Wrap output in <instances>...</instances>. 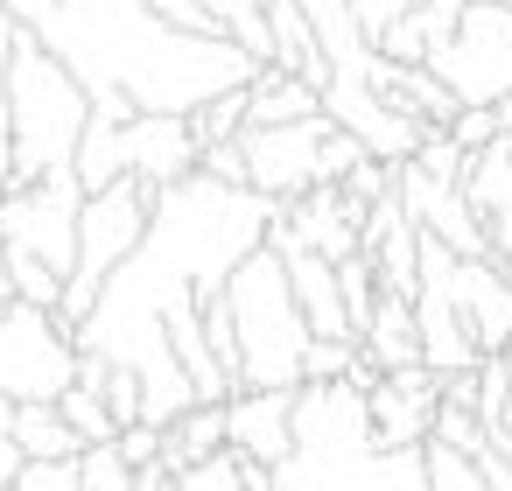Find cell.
I'll return each mask as SVG.
<instances>
[{
  "instance_id": "cell-1",
  "label": "cell",
  "mask_w": 512,
  "mask_h": 491,
  "mask_svg": "<svg viewBox=\"0 0 512 491\" xmlns=\"http://www.w3.org/2000/svg\"><path fill=\"white\" fill-rule=\"evenodd\" d=\"M274 197L246 190V183H218L204 169H190L183 183L155 190V218L148 232L134 239V253L99 281V302L92 316L71 330L85 358H106V365H127L141 379V421L169 428L197 386L190 372L176 365L169 351V309L183 302H204L225 288V274L267 246V225H274Z\"/></svg>"
},
{
  "instance_id": "cell-2",
  "label": "cell",
  "mask_w": 512,
  "mask_h": 491,
  "mask_svg": "<svg viewBox=\"0 0 512 491\" xmlns=\"http://www.w3.org/2000/svg\"><path fill=\"white\" fill-rule=\"evenodd\" d=\"M92 92L71 78L57 50H43L29 29H15L8 50V141H15V183H36L50 169H71L78 134H85ZM8 183V190H15Z\"/></svg>"
},
{
  "instance_id": "cell-3",
  "label": "cell",
  "mask_w": 512,
  "mask_h": 491,
  "mask_svg": "<svg viewBox=\"0 0 512 491\" xmlns=\"http://www.w3.org/2000/svg\"><path fill=\"white\" fill-rule=\"evenodd\" d=\"M225 309H232V337H239V386H302L309 316H302L274 246H253L225 274Z\"/></svg>"
},
{
  "instance_id": "cell-4",
  "label": "cell",
  "mask_w": 512,
  "mask_h": 491,
  "mask_svg": "<svg viewBox=\"0 0 512 491\" xmlns=\"http://www.w3.org/2000/svg\"><path fill=\"white\" fill-rule=\"evenodd\" d=\"M155 218V183L141 176H113L106 190H85V211H78V260L64 274V295H57V316L78 330L99 302V281L134 253V239L148 232Z\"/></svg>"
},
{
  "instance_id": "cell-5",
  "label": "cell",
  "mask_w": 512,
  "mask_h": 491,
  "mask_svg": "<svg viewBox=\"0 0 512 491\" xmlns=\"http://www.w3.org/2000/svg\"><path fill=\"white\" fill-rule=\"evenodd\" d=\"M428 71L456 92V106H491L512 92V0H463L456 29L428 50Z\"/></svg>"
},
{
  "instance_id": "cell-6",
  "label": "cell",
  "mask_w": 512,
  "mask_h": 491,
  "mask_svg": "<svg viewBox=\"0 0 512 491\" xmlns=\"http://www.w3.org/2000/svg\"><path fill=\"white\" fill-rule=\"evenodd\" d=\"M78 379V337L57 309L8 295L0 309V393L8 400H57Z\"/></svg>"
},
{
  "instance_id": "cell-7",
  "label": "cell",
  "mask_w": 512,
  "mask_h": 491,
  "mask_svg": "<svg viewBox=\"0 0 512 491\" xmlns=\"http://www.w3.org/2000/svg\"><path fill=\"white\" fill-rule=\"evenodd\" d=\"M78 211H85L78 169H50L36 183H15V190H0V246L71 274V260H78Z\"/></svg>"
},
{
  "instance_id": "cell-8",
  "label": "cell",
  "mask_w": 512,
  "mask_h": 491,
  "mask_svg": "<svg viewBox=\"0 0 512 491\" xmlns=\"http://www.w3.org/2000/svg\"><path fill=\"white\" fill-rule=\"evenodd\" d=\"M330 134V113H302L281 127H239V155H246V183L274 204L302 197L316 183V148Z\"/></svg>"
},
{
  "instance_id": "cell-9",
  "label": "cell",
  "mask_w": 512,
  "mask_h": 491,
  "mask_svg": "<svg viewBox=\"0 0 512 491\" xmlns=\"http://www.w3.org/2000/svg\"><path fill=\"white\" fill-rule=\"evenodd\" d=\"M323 113H330L344 134H358L365 155H379V162H407V155L421 148V134H428L421 120L393 113V106L372 92L365 71H330V78H323Z\"/></svg>"
},
{
  "instance_id": "cell-10",
  "label": "cell",
  "mask_w": 512,
  "mask_h": 491,
  "mask_svg": "<svg viewBox=\"0 0 512 491\" xmlns=\"http://www.w3.org/2000/svg\"><path fill=\"white\" fill-rule=\"evenodd\" d=\"M225 442L246 463H281L295 449V386H239L225 393Z\"/></svg>"
},
{
  "instance_id": "cell-11",
  "label": "cell",
  "mask_w": 512,
  "mask_h": 491,
  "mask_svg": "<svg viewBox=\"0 0 512 491\" xmlns=\"http://www.w3.org/2000/svg\"><path fill=\"white\" fill-rule=\"evenodd\" d=\"M435 400H442V372H428V365H407V372H379V379L365 386V414H372V435H379V442H428Z\"/></svg>"
},
{
  "instance_id": "cell-12",
  "label": "cell",
  "mask_w": 512,
  "mask_h": 491,
  "mask_svg": "<svg viewBox=\"0 0 512 491\" xmlns=\"http://www.w3.org/2000/svg\"><path fill=\"white\" fill-rule=\"evenodd\" d=\"M197 169V134H190V113H134L127 120V176L169 190Z\"/></svg>"
},
{
  "instance_id": "cell-13",
  "label": "cell",
  "mask_w": 512,
  "mask_h": 491,
  "mask_svg": "<svg viewBox=\"0 0 512 491\" xmlns=\"http://www.w3.org/2000/svg\"><path fill=\"white\" fill-rule=\"evenodd\" d=\"M449 295L477 337V351H505L512 344V281L498 260H449Z\"/></svg>"
},
{
  "instance_id": "cell-14",
  "label": "cell",
  "mask_w": 512,
  "mask_h": 491,
  "mask_svg": "<svg viewBox=\"0 0 512 491\" xmlns=\"http://www.w3.org/2000/svg\"><path fill=\"white\" fill-rule=\"evenodd\" d=\"M260 15H267V64H281V71H295V78H309V85L323 92L330 57H323V43H316L309 8H302V0H260Z\"/></svg>"
},
{
  "instance_id": "cell-15",
  "label": "cell",
  "mask_w": 512,
  "mask_h": 491,
  "mask_svg": "<svg viewBox=\"0 0 512 491\" xmlns=\"http://www.w3.org/2000/svg\"><path fill=\"white\" fill-rule=\"evenodd\" d=\"M358 351H365L379 372H407V365H421L414 302H400V295H379V302H372V316H365V330H358Z\"/></svg>"
},
{
  "instance_id": "cell-16",
  "label": "cell",
  "mask_w": 512,
  "mask_h": 491,
  "mask_svg": "<svg viewBox=\"0 0 512 491\" xmlns=\"http://www.w3.org/2000/svg\"><path fill=\"white\" fill-rule=\"evenodd\" d=\"M302 113H323V92L281 64H260L253 85H246V127H281V120H302Z\"/></svg>"
},
{
  "instance_id": "cell-17",
  "label": "cell",
  "mask_w": 512,
  "mask_h": 491,
  "mask_svg": "<svg viewBox=\"0 0 512 491\" xmlns=\"http://www.w3.org/2000/svg\"><path fill=\"white\" fill-rule=\"evenodd\" d=\"M211 449H225V400H190V407L162 428V470L176 477L183 463H197V456H211Z\"/></svg>"
},
{
  "instance_id": "cell-18",
  "label": "cell",
  "mask_w": 512,
  "mask_h": 491,
  "mask_svg": "<svg viewBox=\"0 0 512 491\" xmlns=\"http://www.w3.org/2000/svg\"><path fill=\"white\" fill-rule=\"evenodd\" d=\"M78 491H169V470L162 463H127L113 442H92L78 456Z\"/></svg>"
},
{
  "instance_id": "cell-19",
  "label": "cell",
  "mask_w": 512,
  "mask_h": 491,
  "mask_svg": "<svg viewBox=\"0 0 512 491\" xmlns=\"http://www.w3.org/2000/svg\"><path fill=\"white\" fill-rule=\"evenodd\" d=\"M15 449L22 456H78L85 442L71 435L57 400H15Z\"/></svg>"
},
{
  "instance_id": "cell-20",
  "label": "cell",
  "mask_w": 512,
  "mask_h": 491,
  "mask_svg": "<svg viewBox=\"0 0 512 491\" xmlns=\"http://www.w3.org/2000/svg\"><path fill=\"white\" fill-rule=\"evenodd\" d=\"M57 407H64V421H71V435L92 449V442H113L120 435V421H113V407H106V393H99V379H71L64 393H57Z\"/></svg>"
},
{
  "instance_id": "cell-21",
  "label": "cell",
  "mask_w": 512,
  "mask_h": 491,
  "mask_svg": "<svg viewBox=\"0 0 512 491\" xmlns=\"http://www.w3.org/2000/svg\"><path fill=\"white\" fill-rule=\"evenodd\" d=\"M169 491H246V456L225 442V449H211V456L183 463V470L169 477Z\"/></svg>"
},
{
  "instance_id": "cell-22",
  "label": "cell",
  "mask_w": 512,
  "mask_h": 491,
  "mask_svg": "<svg viewBox=\"0 0 512 491\" xmlns=\"http://www.w3.org/2000/svg\"><path fill=\"white\" fill-rule=\"evenodd\" d=\"M246 127V85H232V92H211L204 106H190V134H197V148H211V141H232Z\"/></svg>"
},
{
  "instance_id": "cell-23",
  "label": "cell",
  "mask_w": 512,
  "mask_h": 491,
  "mask_svg": "<svg viewBox=\"0 0 512 491\" xmlns=\"http://www.w3.org/2000/svg\"><path fill=\"white\" fill-rule=\"evenodd\" d=\"M337 295H344V316H351V337H358V330H365V316H372V302H379V274H372L365 246L337 260Z\"/></svg>"
},
{
  "instance_id": "cell-24",
  "label": "cell",
  "mask_w": 512,
  "mask_h": 491,
  "mask_svg": "<svg viewBox=\"0 0 512 491\" xmlns=\"http://www.w3.org/2000/svg\"><path fill=\"white\" fill-rule=\"evenodd\" d=\"M428 442H449V449H463V456H477V449L491 442V428H484V414H477V407H463V400H435V421H428Z\"/></svg>"
},
{
  "instance_id": "cell-25",
  "label": "cell",
  "mask_w": 512,
  "mask_h": 491,
  "mask_svg": "<svg viewBox=\"0 0 512 491\" xmlns=\"http://www.w3.org/2000/svg\"><path fill=\"white\" fill-rule=\"evenodd\" d=\"M78 456H22L8 491H78Z\"/></svg>"
},
{
  "instance_id": "cell-26",
  "label": "cell",
  "mask_w": 512,
  "mask_h": 491,
  "mask_svg": "<svg viewBox=\"0 0 512 491\" xmlns=\"http://www.w3.org/2000/svg\"><path fill=\"white\" fill-rule=\"evenodd\" d=\"M428 491H491V484H484V470H477L463 449L428 442Z\"/></svg>"
},
{
  "instance_id": "cell-27",
  "label": "cell",
  "mask_w": 512,
  "mask_h": 491,
  "mask_svg": "<svg viewBox=\"0 0 512 491\" xmlns=\"http://www.w3.org/2000/svg\"><path fill=\"white\" fill-rule=\"evenodd\" d=\"M8 281H15V295L36 302V309H57V295H64V274L43 267V260H29V253H8Z\"/></svg>"
},
{
  "instance_id": "cell-28",
  "label": "cell",
  "mask_w": 512,
  "mask_h": 491,
  "mask_svg": "<svg viewBox=\"0 0 512 491\" xmlns=\"http://www.w3.org/2000/svg\"><path fill=\"white\" fill-rule=\"evenodd\" d=\"M358 162H365V141L344 134V127L330 120V134H323V148H316V183H344Z\"/></svg>"
},
{
  "instance_id": "cell-29",
  "label": "cell",
  "mask_w": 512,
  "mask_h": 491,
  "mask_svg": "<svg viewBox=\"0 0 512 491\" xmlns=\"http://www.w3.org/2000/svg\"><path fill=\"white\" fill-rule=\"evenodd\" d=\"M358 358V337H309L302 344V379H344Z\"/></svg>"
},
{
  "instance_id": "cell-30",
  "label": "cell",
  "mask_w": 512,
  "mask_h": 491,
  "mask_svg": "<svg viewBox=\"0 0 512 491\" xmlns=\"http://www.w3.org/2000/svg\"><path fill=\"white\" fill-rule=\"evenodd\" d=\"M148 8H155L169 29H183V36H225V22L211 15V0H148Z\"/></svg>"
},
{
  "instance_id": "cell-31",
  "label": "cell",
  "mask_w": 512,
  "mask_h": 491,
  "mask_svg": "<svg viewBox=\"0 0 512 491\" xmlns=\"http://www.w3.org/2000/svg\"><path fill=\"white\" fill-rule=\"evenodd\" d=\"M414 162H421L428 176H442V183H463V162H470V155H463L442 127H428V134H421V148H414Z\"/></svg>"
},
{
  "instance_id": "cell-32",
  "label": "cell",
  "mask_w": 512,
  "mask_h": 491,
  "mask_svg": "<svg viewBox=\"0 0 512 491\" xmlns=\"http://www.w3.org/2000/svg\"><path fill=\"white\" fill-rule=\"evenodd\" d=\"M463 155H477V148H491V134H498V120H491V106H456L449 113V127H442Z\"/></svg>"
},
{
  "instance_id": "cell-33",
  "label": "cell",
  "mask_w": 512,
  "mask_h": 491,
  "mask_svg": "<svg viewBox=\"0 0 512 491\" xmlns=\"http://www.w3.org/2000/svg\"><path fill=\"white\" fill-rule=\"evenodd\" d=\"M113 449H120L134 470H141V463H162V428H155V421H127V428L113 435Z\"/></svg>"
},
{
  "instance_id": "cell-34",
  "label": "cell",
  "mask_w": 512,
  "mask_h": 491,
  "mask_svg": "<svg viewBox=\"0 0 512 491\" xmlns=\"http://www.w3.org/2000/svg\"><path fill=\"white\" fill-rule=\"evenodd\" d=\"M344 190H351L358 204H379V197L393 190V162H379V155H365V162H358V169L344 176Z\"/></svg>"
},
{
  "instance_id": "cell-35",
  "label": "cell",
  "mask_w": 512,
  "mask_h": 491,
  "mask_svg": "<svg viewBox=\"0 0 512 491\" xmlns=\"http://www.w3.org/2000/svg\"><path fill=\"white\" fill-rule=\"evenodd\" d=\"M15 463H22V449H15V400L0 393V491L15 484Z\"/></svg>"
},
{
  "instance_id": "cell-36",
  "label": "cell",
  "mask_w": 512,
  "mask_h": 491,
  "mask_svg": "<svg viewBox=\"0 0 512 491\" xmlns=\"http://www.w3.org/2000/svg\"><path fill=\"white\" fill-rule=\"evenodd\" d=\"M470 463H477V470H484V484H491V491H512V463H505V456H498V442H484V449H477V456H470Z\"/></svg>"
},
{
  "instance_id": "cell-37",
  "label": "cell",
  "mask_w": 512,
  "mask_h": 491,
  "mask_svg": "<svg viewBox=\"0 0 512 491\" xmlns=\"http://www.w3.org/2000/svg\"><path fill=\"white\" fill-rule=\"evenodd\" d=\"M8 50H15V22L0 15V127H8Z\"/></svg>"
},
{
  "instance_id": "cell-38",
  "label": "cell",
  "mask_w": 512,
  "mask_h": 491,
  "mask_svg": "<svg viewBox=\"0 0 512 491\" xmlns=\"http://www.w3.org/2000/svg\"><path fill=\"white\" fill-rule=\"evenodd\" d=\"M15 295V281H8V246H0V302H8Z\"/></svg>"
}]
</instances>
